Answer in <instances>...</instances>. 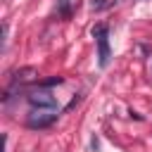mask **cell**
I'll list each match as a JSON object with an SVG mask.
<instances>
[{
    "instance_id": "cell-5",
    "label": "cell",
    "mask_w": 152,
    "mask_h": 152,
    "mask_svg": "<svg viewBox=\"0 0 152 152\" xmlns=\"http://www.w3.org/2000/svg\"><path fill=\"white\" fill-rule=\"evenodd\" d=\"M116 0H90V10L93 12H102V10H107V7H112Z\"/></svg>"
},
{
    "instance_id": "cell-6",
    "label": "cell",
    "mask_w": 152,
    "mask_h": 152,
    "mask_svg": "<svg viewBox=\"0 0 152 152\" xmlns=\"http://www.w3.org/2000/svg\"><path fill=\"white\" fill-rule=\"evenodd\" d=\"M57 12H59L64 19H69V17H71V7H69V0H57Z\"/></svg>"
},
{
    "instance_id": "cell-3",
    "label": "cell",
    "mask_w": 152,
    "mask_h": 152,
    "mask_svg": "<svg viewBox=\"0 0 152 152\" xmlns=\"http://www.w3.org/2000/svg\"><path fill=\"white\" fill-rule=\"evenodd\" d=\"M57 121V114H50V112H33L28 119H26V126L28 128H48Z\"/></svg>"
},
{
    "instance_id": "cell-4",
    "label": "cell",
    "mask_w": 152,
    "mask_h": 152,
    "mask_svg": "<svg viewBox=\"0 0 152 152\" xmlns=\"http://www.w3.org/2000/svg\"><path fill=\"white\" fill-rule=\"evenodd\" d=\"M36 76V69L33 66H24V69H17L12 74V83H26V81H33Z\"/></svg>"
},
{
    "instance_id": "cell-1",
    "label": "cell",
    "mask_w": 152,
    "mask_h": 152,
    "mask_svg": "<svg viewBox=\"0 0 152 152\" xmlns=\"http://www.w3.org/2000/svg\"><path fill=\"white\" fill-rule=\"evenodd\" d=\"M93 38L97 40V64L104 69L107 64H109V57H112V52H109V26L107 24H95L93 26Z\"/></svg>"
},
{
    "instance_id": "cell-2",
    "label": "cell",
    "mask_w": 152,
    "mask_h": 152,
    "mask_svg": "<svg viewBox=\"0 0 152 152\" xmlns=\"http://www.w3.org/2000/svg\"><path fill=\"white\" fill-rule=\"evenodd\" d=\"M26 100H28V104H31L33 109H55V107H57L55 95H52L50 90H45V88L28 93V95H26Z\"/></svg>"
},
{
    "instance_id": "cell-7",
    "label": "cell",
    "mask_w": 152,
    "mask_h": 152,
    "mask_svg": "<svg viewBox=\"0 0 152 152\" xmlns=\"http://www.w3.org/2000/svg\"><path fill=\"white\" fill-rule=\"evenodd\" d=\"M59 83H64V78H62V76H52V78H45L40 86H43V88H50V86H59Z\"/></svg>"
}]
</instances>
